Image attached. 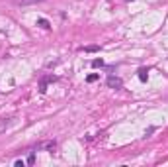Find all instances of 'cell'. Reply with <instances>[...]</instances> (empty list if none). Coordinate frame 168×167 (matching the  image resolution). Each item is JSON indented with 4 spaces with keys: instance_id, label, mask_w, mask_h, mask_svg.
<instances>
[{
    "instance_id": "8",
    "label": "cell",
    "mask_w": 168,
    "mask_h": 167,
    "mask_svg": "<svg viewBox=\"0 0 168 167\" xmlns=\"http://www.w3.org/2000/svg\"><path fill=\"white\" fill-rule=\"evenodd\" d=\"M100 47L98 45H88V47H84V51H88V53H94V51H98Z\"/></svg>"
},
{
    "instance_id": "1",
    "label": "cell",
    "mask_w": 168,
    "mask_h": 167,
    "mask_svg": "<svg viewBox=\"0 0 168 167\" xmlns=\"http://www.w3.org/2000/svg\"><path fill=\"white\" fill-rule=\"evenodd\" d=\"M108 87H110V88H121L123 87V81L119 79V77L111 75V77H108Z\"/></svg>"
},
{
    "instance_id": "5",
    "label": "cell",
    "mask_w": 168,
    "mask_h": 167,
    "mask_svg": "<svg viewBox=\"0 0 168 167\" xmlns=\"http://www.w3.org/2000/svg\"><path fill=\"white\" fill-rule=\"evenodd\" d=\"M37 26H41L43 29H49V28H51L49 20H45V18H39V20H37Z\"/></svg>"
},
{
    "instance_id": "4",
    "label": "cell",
    "mask_w": 168,
    "mask_h": 167,
    "mask_svg": "<svg viewBox=\"0 0 168 167\" xmlns=\"http://www.w3.org/2000/svg\"><path fill=\"white\" fill-rule=\"evenodd\" d=\"M51 81H55V77H45V79H41L39 91H41V92H45V91H47V83H51Z\"/></svg>"
},
{
    "instance_id": "9",
    "label": "cell",
    "mask_w": 168,
    "mask_h": 167,
    "mask_svg": "<svg viewBox=\"0 0 168 167\" xmlns=\"http://www.w3.org/2000/svg\"><path fill=\"white\" fill-rule=\"evenodd\" d=\"M92 67H96V69H98V67H104V61L102 59H94V61H92Z\"/></svg>"
},
{
    "instance_id": "6",
    "label": "cell",
    "mask_w": 168,
    "mask_h": 167,
    "mask_svg": "<svg viewBox=\"0 0 168 167\" xmlns=\"http://www.w3.org/2000/svg\"><path fill=\"white\" fill-rule=\"evenodd\" d=\"M139 79L143 81V83L149 79V69H145V67H143V69H139Z\"/></svg>"
},
{
    "instance_id": "3",
    "label": "cell",
    "mask_w": 168,
    "mask_h": 167,
    "mask_svg": "<svg viewBox=\"0 0 168 167\" xmlns=\"http://www.w3.org/2000/svg\"><path fill=\"white\" fill-rule=\"evenodd\" d=\"M12 122H14V118H2V120H0V132H4Z\"/></svg>"
},
{
    "instance_id": "2",
    "label": "cell",
    "mask_w": 168,
    "mask_h": 167,
    "mask_svg": "<svg viewBox=\"0 0 168 167\" xmlns=\"http://www.w3.org/2000/svg\"><path fill=\"white\" fill-rule=\"evenodd\" d=\"M37 2H43V0H14L16 6H31V4H37Z\"/></svg>"
},
{
    "instance_id": "7",
    "label": "cell",
    "mask_w": 168,
    "mask_h": 167,
    "mask_svg": "<svg viewBox=\"0 0 168 167\" xmlns=\"http://www.w3.org/2000/svg\"><path fill=\"white\" fill-rule=\"evenodd\" d=\"M98 79H100V75H98V73H92V75H88V77H86V81H88V83H96Z\"/></svg>"
},
{
    "instance_id": "10",
    "label": "cell",
    "mask_w": 168,
    "mask_h": 167,
    "mask_svg": "<svg viewBox=\"0 0 168 167\" xmlns=\"http://www.w3.org/2000/svg\"><path fill=\"white\" fill-rule=\"evenodd\" d=\"M28 163H29V165H33V163H35V155H29V157H28Z\"/></svg>"
}]
</instances>
